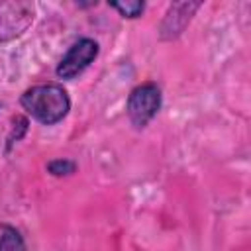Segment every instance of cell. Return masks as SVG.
<instances>
[{
	"label": "cell",
	"mask_w": 251,
	"mask_h": 251,
	"mask_svg": "<svg viewBox=\"0 0 251 251\" xmlns=\"http://www.w3.org/2000/svg\"><path fill=\"white\" fill-rule=\"evenodd\" d=\"M22 106L25 112L41 124H57L69 112V96L59 84H39L22 96Z\"/></svg>",
	"instance_id": "6da1fadb"
},
{
	"label": "cell",
	"mask_w": 251,
	"mask_h": 251,
	"mask_svg": "<svg viewBox=\"0 0 251 251\" xmlns=\"http://www.w3.org/2000/svg\"><path fill=\"white\" fill-rule=\"evenodd\" d=\"M161 106V90L153 82H145L131 90L127 98V116L133 126L143 127Z\"/></svg>",
	"instance_id": "7a4b0ae2"
},
{
	"label": "cell",
	"mask_w": 251,
	"mask_h": 251,
	"mask_svg": "<svg viewBox=\"0 0 251 251\" xmlns=\"http://www.w3.org/2000/svg\"><path fill=\"white\" fill-rule=\"evenodd\" d=\"M96 55H98L96 41H92V39H80L61 59V63L57 67V75L61 78H75L76 75H80L96 59Z\"/></svg>",
	"instance_id": "3957f363"
},
{
	"label": "cell",
	"mask_w": 251,
	"mask_h": 251,
	"mask_svg": "<svg viewBox=\"0 0 251 251\" xmlns=\"http://www.w3.org/2000/svg\"><path fill=\"white\" fill-rule=\"evenodd\" d=\"M33 20V8L25 2H0V41L20 35Z\"/></svg>",
	"instance_id": "277c9868"
},
{
	"label": "cell",
	"mask_w": 251,
	"mask_h": 251,
	"mask_svg": "<svg viewBox=\"0 0 251 251\" xmlns=\"http://www.w3.org/2000/svg\"><path fill=\"white\" fill-rule=\"evenodd\" d=\"M0 251H25L22 235L10 226L0 227Z\"/></svg>",
	"instance_id": "5b68a950"
},
{
	"label": "cell",
	"mask_w": 251,
	"mask_h": 251,
	"mask_svg": "<svg viewBox=\"0 0 251 251\" xmlns=\"http://www.w3.org/2000/svg\"><path fill=\"white\" fill-rule=\"evenodd\" d=\"M112 6L126 18H135L143 12V2H114Z\"/></svg>",
	"instance_id": "8992f818"
},
{
	"label": "cell",
	"mask_w": 251,
	"mask_h": 251,
	"mask_svg": "<svg viewBox=\"0 0 251 251\" xmlns=\"http://www.w3.org/2000/svg\"><path fill=\"white\" fill-rule=\"evenodd\" d=\"M73 169H75V165L69 163V161H55V163L49 165V171L55 173V175H67V173H71Z\"/></svg>",
	"instance_id": "52a82bcc"
}]
</instances>
